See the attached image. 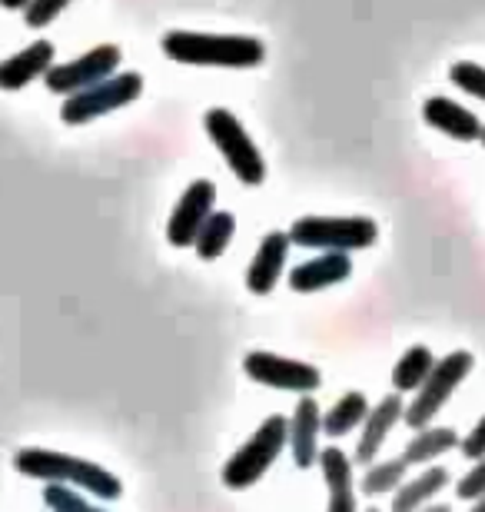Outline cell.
Segmentation results:
<instances>
[{
	"instance_id": "cell-25",
	"label": "cell",
	"mask_w": 485,
	"mask_h": 512,
	"mask_svg": "<svg viewBox=\"0 0 485 512\" xmlns=\"http://www.w3.org/2000/svg\"><path fill=\"white\" fill-rule=\"evenodd\" d=\"M449 80L459 90H466L469 97L485 100V67L482 64H472V60H459V64L449 67Z\"/></svg>"
},
{
	"instance_id": "cell-10",
	"label": "cell",
	"mask_w": 485,
	"mask_h": 512,
	"mask_svg": "<svg viewBox=\"0 0 485 512\" xmlns=\"http://www.w3.org/2000/svg\"><path fill=\"white\" fill-rule=\"evenodd\" d=\"M213 203H216V187L210 180H193L187 190H183L180 203L173 207L170 213V223H167V240L170 247H193L196 233L206 223V217L213 213Z\"/></svg>"
},
{
	"instance_id": "cell-3",
	"label": "cell",
	"mask_w": 485,
	"mask_h": 512,
	"mask_svg": "<svg viewBox=\"0 0 485 512\" xmlns=\"http://www.w3.org/2000/svg\"><path fill=\"white\" fill-rule=\"evenodd\" d=\"M286 423H290V419L273 413L270 419H263L260 429H256V433L246 439L230 459H226V466L220 473L226 489L240 493V489L256 486L266 473H270V466L286 449Z\"/></svg>"
},
{
	"instance_id": "cell-26",
	"label": "cell",
	"mask_w": 485,
	"mask_h": 512,
	"mask_svg": "<svg viewBox=\"0 0 485 512\" xmlns=\"http://www.w3.org/2000/svg\"><path fill=\"white\" fill-rule=\"evenodd\" d=\"M70 4H74V0H30L24 7V20L30 27H47V24H54L60 10Z\"/></svg>"
},
{
	"instance_id": "cell-11",
	"label": "cell",
	"mask_w": 485,
	"mask_h": 512,
	"mask_svg": "<svg viewBox=\"0 0 485 512\" xmlns=\"http://www.w3.org/2000/svg\"><path fill=\"white\" fill-rule=\"evenodd\" d=\"M319 433H323V413L313 396H303L293 409V419L286 423V443H290L293 463L309 469L319 456Z\"/></svg>"
},
{
	"instance_id": "cell-30",
	"label": "cell",
	"mask_w": 485,
	"mask_h": 512,
	"mask_svg": "<svg viewBox=\"0 0 485 512\" xmlns=\"http://www.w3.org/2000/svg\"><path fill=\"white\" fill-rule=\"evenodd\" d=\"M419 512H452L446 503H439V506H426V509H419Z\"/></svg>"
},
{
	"instance_id": "cell-2",
	"label": "cell",
	"mask_w": 485,
	"mask_h": 512,
	"mask_svg": "<svg viewBox=\"0 0 485 512\" xmlns=\"http://www.w3.org/2000/svg\"><path fill=\"white\" fill-rule=\"evenodd\" d=\"M163 54L190 67H230L250 70L266 60V44L243 34H193V30H170L163 37Z\"/></svg>"
},
{
	"instance_id": "cell-14",
	"label": "cell",
	"mask_w": 485,
	"mask_h": 512,
	"mask_svg": "<svg viewBox=\"0 0 485 512\" xmlns=\"http://www.w3.org/2000/svg\"><path fill=\"white\" fill-rule=\"evenodd\" d=\"M349 273H353L349 253H319L313 260L293 266L290 286L296 293H319V290H326V286L349 280Z\"/></svg>"
},
{
	"instance_id": "cell-29",
	"label": "cell",
	"mask_w": 485,
	"mask_h": 512,
	"mask_svg": "<svg viewBox=\"0 0 485 512\" xmlns=\"http://www.w3.org/2000/svg\"><path fill=\"white\" fill-rule=\"evenodd\" d=\"M30 4V0H0V7L4 10H24Z\"/></svg>"
},
{
	"instance_id": "cell-19",
	"label": "cell",
	"mask_w": 485,
	"mask_h": 512,
	"mask_svg": "<svg viewBox=\"0 0 485 512\" xmlns=\"http://www.w3.org/2000/svg\"><path fill=\"white\" fill-rule=\"evenodd\" d=\"M459 446V436L452 426H426L419 429L416 436H412V443L402 449V463L406 466H426L432 459H439L442 453H449V449Z\"/></svg>"
},
{
	"instance_id": "cell-17",
	"label": "cell",
	"mask_w": 485,
	"mask_h": 512,
	"mask_svg": "<svg viewBox=\"0 0 485 512\" xmlns=\"http://www.w3.org/2000/svg\"><path fill=\"white\" fill-rule=\"evenodd\" d=\"M50 67H54V44L50 40H34L30 47L0 64V90H24L30 80L44 77Z\"/></svg>"
},
{
	"instance_id": "cell-1",
	"label": "cell",
	"mask_w": 485,
	"mask_h": 512,
	"mask_svg": "<svg viewBox=\"0 0 485 512\" xmlns=\"http://www.w3.org/2000/svg\"><path fill=\"white\" fill-rule=\"evenodd\" d=\"M14 469L27 479H40V483L84 489V493L107 499V503L110 499H120V493H123V483L110 473V469L90 463V459L57 453V449H37V446L17 449Z\"/></svg>"
},
{
	"instance_id": "cell-9",
	"label": "cell",
	"mask_w": 485,
	"mask_h": 512,
	"mask_svg": "<svg viewBox=\"0 0 485 512\" xmlns=\"http://www.w3.org/2000/svg\"><path fill=\"white\" fill-rule=\"evenodd\" d=\"M243 370L253 383L273 386V389H286V393H313L323 383V376L313 363L303 360H290V356H276L266 350H256L243 360Z\"/></svg>"
},
{
	"instance_id": "cell-5",
	"label": "cell",
	"mask_w": 485,
	"mask_h": 512,
	"mask_svg": "<svg viewBox=\"0 0 485 512\" xmlns=\"http://www.w3.org/2000/svg\"><path fill=\"white\" fill-rule=\"evenodd\" d=\"M203 127H206V137L213 140V147L223 153L233 177L240 180L243 187H260L266 180V160L260 147L253 143V137L246 133V127L236 120V114H230L226 107H213V110H206Z\"/></svg>"
},
{
	"instance_id": "cell-13",
	"label": "cell",
	"mask_w": 485,
	"mask_h": 512,
	"mask_svg": "<svg viewBox=\"0 0 485 512\" xmlns=\"http://www.w3.org/2000/svg\"><path fill=\"white\" fill-rule=\"evenodd\" d=\"M316 463H319V469H323L326 493H329L326 512H359V506H356L353 459H349L343 449L333 446V449H319Z\"/></svg>"
},
{
	"instance_id": "cell-16",
	"label": "cell",
	"mask_w": 485,
	"mask_h": 512,
	"mask_svg": "<svg viewBox=\"0 0 485 512\" xmlns=\"http://www.w3.org/2000/svg\"><path fill=\"white\" fill-rule=\"evenodd\" d=\"M402 409H406V403H402L399 396H383L376 406H369V416H366V423H363V439H359V446H356L353 463H359V466L373 463L376 453L386 443L389 429L396 426V423H402Z\"/></svg>"
},
{
	"instance_id": "cell-7",
	"label": "cell",
	"mask_w": 485,
	"mask_h": 512,
	"mask_svg": "<svg viewBox=\"0 0 485 512\" xmlns=\"http://www.w3.org/2000/svg\"><path fill=\"white\" fill-rule=\"evenodd\" d=\"M143 94V77L140 74H113L100 84L80 90V94L67 97V104L60 107V120L70 127H84L90 120H97L110 110H120L127 104H137Z\"/></svg>"
},
{
	"instance_id": "cell-20",
	"label": "cell",
	"mask_w": 485,
	"mask_h": 512,
	"mask_svg": "<svg viewBox=\"0 0 485 512\" xmlns=\"http://www.w3.org/2000/svg\"><path fill=\"white\" fill-rule=\"evenodd\" d=\"M236 233V217L226 210H213L210 217H206V223L200 227V233H196L193 240V250L200 260H216V256H223L226 247H230Z\"/></svg>"
},
{
	"instance_id": "cell-6",
	"label": "cell",
	"mask_w": 485,
	"mask_h": 512,
	"mask_svg": "<svg viewBox=\"0 0 485 512\" xmlns=\"http://www.w3.org/2000/svg\"><path fill=\"white\" fill-rule=\"evenodd\" d=\"M472 366H476V360H472V353L466 350H456V353H449L446 360H436L432 373L426 376V383L416 389L412 403L402 409V423L412 429H426L432 419H436L439 409L449 403V396L456 393V386L472 373Z\"/></svg>"
},
{
	"instance_id": "cell-32",
	"label": "cell",
	"mask_w": 485,
	"mask_h": 512,
	"mask_svg": "<svg viewBox=\"0 0 485 512\" xmlns=\"http://www.w3.org/2000/svg\"><path fill=\"white\" fill-rule=\"evenodd\" d=\"M479 140H482V143H485V127H482V133H479Z\"/></svg>"
},
{
	"instance_id": "cell-24",
	"label": "cell",
	"mask_w": 485,
	"mask_h": 512,
	"mask_svg": "<svg viewBox=\"0 0 485 512\" xmlns=\"http://www.w3.org/2000/svg\"><path fill=\"white\" fill-rule=\"evenodd\" d=\"M44 503L50 512H107V509H100L94 506L90 499H84L77 493V489H70V486H54V483H47L44 489Z\"/></svg>"
},
{
	"instance_id": "cell-27",
	"label": "cell",
	"mask_w": 485,
	"mask_h": 512,
	"mask_svg": "<svg viewBox=\"0 0 485 512\" xmlns=\"http://www.w3.org/2000/svg\"><path fill=\"white\" fill-rule=\"evenodd\" d=\"M456 493H459V499H469V503H476V499L485 496V459H479V463L469 469V476L459 479Z\"/></svg>"
},
{
	"instance_id": "cell-15",
	"label": "cell",
	"mask_w": 485,
	"mask_h": 512,
	"mask_svg": "<svg viewBox=\"0 0 485 512\" xmlns=\"http://www.w3.org/2000/svg\"><path fill=\"white\" fill-rule=\"evenodd\" d=\"M422 120H426L432 130L446 133V137L462 140V143L479 140V133H482L479 117L472 114L469 107H462L449 97H429L426 104H422Z\"/></svg>"
},
{
	"instance_id": "cell-33",
	"label": "cell",
	"mask_w": 485,
	"mask_h": 512,
	"mask_svg": "<svg viewBox=\"0 0 485 512\" xmlns=\"http://www.w3.org/2000/svg\"><path fill=\"white\" fill-rule=\"evenodd\" d=\"M366 512H379V509H366Z\"/></svg>"
},
{
	"instance_id": "cell-8",
	"label": "cell",
	"mask_w": 485,
	"mask_h": 512,
	"mask_svg": "<svg viewBox=\"0 0 485 512\" xmlns=\"http://www.w3.org/2000/svg\"><path fill=\"white\" fill-rule=\"evenodd\" d=\"M120 47L117 44H100L94 50H87L84 57L77 60H67V64H54L44 74V84L50 94H60V97H74L80 90L100 84V80L113 77L120 70Z\"/></svg>"
},
{
	"instance_id": "cell-23",
	"label": "cell",
	"mask_w": 485,
	"mask_h": 512,
	"mask_svg": "<svg viewBox=\"0 0 485 512\" xmlns=\"http://www.w3.org/2000/svg\"><path fill=\"white\" fill-rule=\"evenodd\" d=\"M406 463L402 459H383V463H369L363 476V493L366 496H386L406 483Z\"/></svg>"
},
{
	"instance_id": "cell-12",
	"label": "cell",
	"mask_w": 485,
	"mask_h": 512,
	"mask_svg": "<svg viewBox=\"0 0 485 512\" xmlns=\"http://www.w3.org/2000/svg\"><path fill=\"white\" fill-rule=\"evenodd\" d=\"M290 237L283 230H273L266 233L260 250L250 260V270H246V290L256 293V296H266L273 293V286L280 283L283 276V266H286V256H290Z\"/></svg>"
},
{
	"instance_id": "cell-21",
	"label": "cell",
	"mask_w": 485,
	"mask_h": 512,
	"mask_svg": "<svg viewBox=\"0 0 485 512\" xmlns=\"http://www.w3.org/2000/svg\"><path fill=\"white\" fill-rule=\"evenodd\" d=\"M432 366H436V356H432L429 346H409L396 363V370H392V389L396 393H416L432 373Z\"/></svg>"
},
{
	"instance_id": "cell-18",
	"label": "cell",
	"mask_w": 485,
	"mask_h": 512,
	"mask_svg": "<svg viewBox=\"0 0 485 512\" xmlns=\"http://www.w3.org/2000/svg\"><path fill=\"white\" fill-rule=\"evenodd\" d=\"M446 483H449V473L442 466L422 469L419 476L406 479V483L396 489V496H392V512H416V509H422L432 496L439 493V489H446Z\"/></svg>"
},
{
	"instance_id": "cell-22",
	"label": "cell",
	"mask_w": 485,
	"mask_h": 512,
	"mask_svg": "<svg viewBox=\"0 0 485 512\" xmlns=\"http://www.w3.org/2000/svg\"><path fill=\"white\" fill-rule=\"evenodd\" d=\"M369 416V399L363 393H346L343 399H336V406L323 416V433L326 436H349L356 426H363Z\"/></svg>"
},
{
	"instance_id": "cell-4",
	"label": "cell",
	"mask_w": 485,
	"mask_h": 512,
	"mask_svg": "<svg viewBox=\"0 0 485 512\" xmlns=\"http://www.w3.org/2000/svg\"><path fill=\"white\" fill-rule=\"evenodd\" d=\"M286 237L306 250L353 253L373 247L379 240V223L373 217H299Z\"/></svg>"
},
{
	"instance_id": "cell-31",
	"label": "cell",
	"mask_w": 485,
	"mask_h": 512,
	"mask_svg": "<svg viewBox=\"0 0 485 512\" xmlns=\"http://www.w3.org/2000/svg\"><path fill=\"white\" fill-rule=\"evenodd\" d=\"M469 512H485V496H482V499H476V506H472Z\"/></svg>"
},
{
	"instance_id": "cell-28",
	"label": "cell",
	"mask_w": 485,
	"mask_h": 512,
	"mask_svg": "<svg viewBox=\"0 0 485 512\" xmlns=\"http://www.w3.org/2000/svg\"><path fill=\"white\" fill-rule=\"evenodd\" d=\"M459 449H462V456L466 459H485V416L476 423V429H469V436L462 439L459 443Z\"/></svg>"
}]
</instances>
